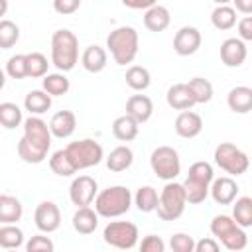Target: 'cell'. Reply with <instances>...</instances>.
Returning <instances> with one entry per match:
<instances>
[{
  "label": "cell",
  "mask_w": 252,
  "mask_h": 252,
  "mask_svg": "<svg viewBox=\"0 0 252 252\" xmlns=\"http://www.w3.org/2000/svg\"><path fill=\"white\" fill-rule=\"evenodd\" d=\"M238 37L242 41H250L252 39V16H244L240 22H238Z\"/></svg>",
  "instance_id": "cell-46"
},
{
  "label": "cell",
  "mask_w": 252,
  "mask_h": 252,
  "mask_svg": "<svg viewBox=\"0 0 252 252\" xmlns=\"http://www.w3.org/2000/svg\"><path fill=\"white\" fill-rule=\"evenodd\" d=\"M41 89L51 96H61L71 89V83L65 77V73H61V71L59 73H47L41 79Z\"/></svg>",
  "instance_id": "cell-29"
},
{
  "label": "cell",
  "mask_w": 252,
  "mask_h": 252,
  "mask_svg": "<svg viewBox=\"0 0 252 252\" xmlns=\"http://www.w3.org/2000/svg\"><path fill=\"white\" fill-rule=\"evenodd\" d=\"M169 246L173 252H193L195 240H193V236H189L185 232H177L169 238Z\"/></svg>",
  "instance_id": "cell-43"
},
{
  "label": "cell",
  "mask_w": 252,
  "mask_h": 252,
  "mask_svg": "<svg viewBox=\"0 0 252 252\" xmlns=\"http://www.w3.org/2000/svg\"><path fill=\"white\" fill-rule=\"evenodd\" d=\"M6 12H8V0H0V20L2 16H6Z\"/></svg>",
  "instance_id": "cell-50"
},
{
  "label": "cell",
  "mask_w": 252,
  "mask_h": 252,
  "mask_svg": "<svg viewBox=\"0 0 252 252\" xmlns=\"http://www.w3.org/2000/svg\"><path fill=\"white\" fill-rule=\"evenodd\" d=\"M124 79H126V85H128L132 91H146V89L152 85V75H150V71H148L146 67H142V65H132V67H128Z\"/></svg>",
  "instance_id": "cell-30"
},
{
  "label": "cell",
  "mask_w": 252,
  "mask_h": 252,
  "mask_svg": "<svg viewBox=\"0 0 252 252\" xmlns=\"http://www.w3.org/2000/svg\"><path fill=\"white\" fill-rule=\"evenodd\" d=\"M138 32L132 26H120L106 37V47L116 65H130L138 55Z\"/></svg>",
  "instance_id": "cell-2"
},
{
  "label": "cell",
  "mask_w": 252,
  "mask_h": 252,
  "mask_svg": "<svg viewBox=\"0 0 252 252\" xmlns=\"http://www.w3.org/2000/svg\"><path fill=\"white\" fill-rule=\"evenodd\" d=\"M79 61V39L71 30H57L51 35V63L67 73Z\"/></svg>",
  "instance_id": "cell-3"
},
{
  "label": "cell",
  "mask_w": 252,
  "mask_h": 252,
  "mask_svg": "<svg viewBox=\"0 0 252 252\" xmlns=\"http://www.w3.org/2000/svg\"><path fill=\"white\" fill-rule=\"evenodd\" d=\"M185 205H187V199L183 193V185L175 183V179H171L165 183V187L158 195L156 211L161 220H177L183 215Z\"/></svg>",
  "instance_id": "cell-7"
},
{
  "label": "cell",
  "mask_w": 252,
  "mask_h": 252,
  "mask_svg": "<svg viewBox=\"0 0 252 252\" xmlns=\"http://www.w3.org/2000/svg\"><path fill=\"white\" fill-rule=\"evenodd\" d=\"M150 165L152 171L163 181H171L181 173L179 154L171 146H158L150 156Z\"/></svg>",
  "instance_id": "cell-9"
},
{
  "label": "cell",
  "mask_w": 252,
  "mask_h": 252,
  "mask_svg": "<svg viewBox=\"0 0 252 252\" xmlns=\"http://www.w3.org/2000/svg\"><path fill=\"white\" fill-rule=\"evenodd\" d=\"M51 148V132L47 122L39 116H30L24 120V136L18 142V156L26 163H41Z\"/></svg>",
  "instance_id": "cell-1"
},
{
  "label": "cell",
  "mask_w": 252,
  "mask_h": 252,
  "mask_svg": "<svg viewBox=\"0 0 252 252\" xmlns=\"http://www.w3.org/2000/svg\"><path fill=\"white\" fill-rule=\"evenodd\" d=\"M122 4L130 10H148L154 4H158V0H122Z\"/></svg>",
  "instance_id": "cell-48"
},
{
  "label": "cell",
  "mask_w": 252,
  "mask_h": 252,
  "mask_svg": "<svg viewBox=\"0 0 252 252\" xmlns=\"http://www.w3.org/2000/svg\"><path fill=\"white\" fill-rule=\"evenodd\" d=\"M20 39V28L12 20H0V49H10Z\"/></svg>",
  "instance_id": "cell-39"
},
{
  "label": "cell",
  "mask_w": 252,
  "mask_h": 252,
  "mask_svg": "<svg viewBox=\"0 0 252 252\" xmlns=\"http://www.w3.org/2000/svg\"><path fill=\"white\" fill-rule=\"evenodd\" d=\"M49 167H51V171H53L55 175H59V177H69V175L77 173L75 167L71 165V161H69L65 150H57V152L51 154V158H49Z\"/></svg>",
  "instance_id": "cell-38"
},
{
  "label": "cell",
  "mask_w": 252,
  "mask_h": 252,
  "mask_svg": "<svg viewBox=\"0 0 252 252\" xmlns=\"http://www.w3.org/2000/svg\"><path fill=\"white\" fill-rule=\"evenodd\" d=\"M201 32L193 26H183L175 32V37H173V51L181 57H187V55H193L199 51L201 47Z\"/></svg>",
  "instance_id": "cell-13"
},
{
  "label": "cell",
  "mask_w": 252,
  "mask_h": 252,
  "mask_svg": "<svg viewBox=\"0 0 252 252\" xmlns=\"http://www.w3.org/2000/svg\"><path fill=\"white\" fill-rule=\"evenodd\" d=\"M6 75L10 79H26L28 77V71H26V53H16L8 59L6 63Z\"/></svg>",
  "instance_id": "cell-41"
},
{
  "label": "cell",
  "mask_w": 252,
  "mask_h": 252,
  "mask_svg": "<svg viewBox=\"0 0 252 252\" xmlns=\"http://www.w3.org/2000/svg\"><path fill=\"white\" fill-rule=\"evenodd\" d=\"M47 57L39 51H32V53H26V71H28V77L32 79H39L43 75H47Z\"/></svg>",
  "instance_id": "cell-34"
},
{
  "label": "cell",
  "mask_w": 252,
  "mask_h": 252,
  "mask_svg": "<svg viewBox=\"0 0 252 252\" xmlns=\"http://www.w3.org/2000/svg\"><path fill=\"white\" fill-rule=\"evenodd\" d=\"M24 108L33 116H39L51 108V94H47L43 89L30 91L24 98Z\"/></svg>",
  "instance_id": "cell-25"
},
{
  "label": "cell",
  "mask_w": 252,
  "mask_h": 252,
  "mask_svg": "<svg viewBox=\"0 0 252 252\" xmlns=\"http://www.w3.org/2000/svg\"><path fill=\"white\" fill-rule=\"evenodd\" d=\"M211 24L220 32L234 28L236 26V10L228 4H217V8L211 12Z\"/></svg>",
  "instance_id": "cell-28"
},
{
  "label": "cell",
  "mask_w": 252,
  "mask_h": 252,
  "mask_svg": "<svg viewBox=\"0 0 252 252\" xmlns=\"http://www.w3.org/2000/svg\"><path fill=\"white\" fill-rule=\"evenodd\" d=\"M132 161H134V152L128 146H118L108 154L106 167L114 173H120V171H126L132 165Z\"/></svg>",
  "instance_id": "cell-27"
},
{
  "label": "cell",
  "mask_w": 252,
  "mask_h": 252,
  "mask_svg": "<svg viewBox=\"0 0 252 252\" xmlns=\"http://www.w3.org/2000/svg\"><path fill=\"white\" fill-rule=\"evenodd\" d=\"M213 158H215V163L228 175H242L250 167V159H248L246 152H242L240 148H236L230 142H220L215 148Z\"/></svg>",
  "instance_id": "cell-8"
},
{
  "label": "cell",
  "mask_w": 252,
  "mask_h": 252,
  "mask_svg": "<svg viewBox=\"0 0 252 252\" xmlns=\"http://www.w3.org/2000/svg\"><path fill=\"white\" fill-rule=\"evenodd\" d=\"M106 51L100 45H89L81 55V63L89 73H100L106 67Z\"/></svg>",
  "instance_id": "cell-24"
},
{
  "label": "cell",
  "mask_w": 252,
  "mask_h": 252,
  "mask_svg": "<svg viewBox=\"0 0 252 252\" xmlns=\"http://www.w3.org/2000/svg\"><path fill=\"white\" fill-rule=\"evenodd\" d=\"M33 222L37 226V230L41 232H55L61 226V211L53 201H41L35 207L33 213Z\"/></svg>",
  "instance_id": "cell-12"
},
{
  "label": "cell",
  "mask_w": 252,
  "mask_h": 252,
  "mask_svg": "<svg viewBox=\"0 0 252 252\" xmlns=\"http://www.w3.org/2000/svg\"><path fill=\"white\" fill-rule=\"evenodd\" d=\"M134 203L138 207V211L142 213H152L156 211V205H158V191L152 187V185H144L136 191L134 195Z\"/></svg>",
  "instance_id": "cell-36"
},
{
  "label": "cell",
  "mask_w": 252,
  "mask_h": 252,
  "mask_svg": "<svg viewBox=\"0 0 252 252\" xmlns=\"http://www.w3.org/2000/svg\"><path fill=\"white\" fill-rule=\"evenodd\" d=\"M246 41H242L240 37H228L220 43V61L226 67H240L246 61Z\"/></svg>",
  "instance_id": "cell-15"
},
{
  "label": "cell",
  "mask_w": 252,
  "mask_h": 252,
  "mask_svg": "<svg viewBox=\"0 0 252 252\" xmlns=\"http://www.w3.org/2000/svg\"><path fill=\"white\" fill-rule=\"evenodd\" d=\"M232 219L242 228L252 226V199L250 197H238L236 199V203L232 205Z\"/></svg>",
  "instance_id": "cell-31"
},
{
  "label": "cell",
  "mask_w": 252,
  "mask_h": 252,
  "mask_svg": "<svg viewBox=\"0 0 252 252\" xmlns=\"http://www.w3.org/2000/svg\"><path fill=\"white\" fill-rule=\"evenodd\" d=\"M98 226V215L94 209H91L89 205L85 207H77L75 215H73V228L79 234H93Z\"/></svg>",
  "instance_id": "cell-21"
},
{
  "label": "cell",
  "mask_w": 252,
  "mask_h": 252,
  "mask_svg": "<svg viewBox=\"0 0 252 252\" xmlns=\"http://www.w3.org/2000/svg\"><path fill=\"white\" fill-rule=\"evenodd\" d=\"M138 132H140V124L128 114H122L112 122V134L120 142H132L138 136Z\"/></svg>",
  "instance_id": "cell-26"
},
{
  "label": "cell",
  "mask_w": 252,
  "mask_h": 252,
  "mask_svg": "<svg viewBox=\"0 0 252 252\" xmlns=\"http://www.w3.org/2000/svg\"><path fill=\"white\" fill-rule=\"evenodd\" d=\"M169 22H171L169 10H167L165 6H161V4H154V6L148 8L146 14H144V26H146V30L156 32V33L163 32V30L169 26Z\"/></svg>",
  "instance_id": "cell-22"
},
{
  "label": "cell",
  "mask_w": 252,
  "mask_h": 252,
  "mask_svg": "<svg viewBox=\"0 0 252 252\" xmlns=\"http://www.w3.org/2000/svg\"><path fill=\"white\" fill-rule=\"evenodd\" d=\"M165 100L167 104L173 108V110H189L193 108L197 102H195V96L189 89L187 83H175L167 89V94H165Z\"/></svg>",
  "instance_id": "cell-17"
},
{
  "label": "cell",
  "mask_w": 252,
  "mask_h": 252,
  "mask_svg": "<svg viewBox=\"0 0 252 252\" xmlns=\"http://www.w3.org/2000/svg\"><path fill=\"white\" fill-rule=\"evenodd\" d=\"M187 85H189V89H191L197 104H205V102H209L213 98V83L209 79H205V77H193V79H189Z\"/></svg>",
  "instance_id": "cell-35"
},
{
  "label": "cell",
  "mask_w": 252,
  "mask_h": 252,
  "mask_svg": "<svg viewBox=\"0 0 252 252\" xmlns=\"http://www.w3.org/2000/svg\"><path fill=\"white\" fill-rule=\"evenodd\" d=\"M63 150H65L71 165L75 167V171H81V169H89L93 165H98L102 161V158H104L102 146L98 142L91 140V138L69 142Z\"/></svg>",
  "instance_id": "cell-6"
},
{
  "label": "cell",
  "mask_w": 252,
  "mask_h": 252,
  "mask_svg": "<svg viewBox=\"0 0 252 252\" xmlns=\"http://www.w3.org/2000/svg\"><path fill=\"white\" fill-rule=\"evenodd\" d=\"M96 189H98V185L91 175H79L69 185V199L77 207L91 205L96 197Z\"/></svg>",
  "instance_id": "cell-11"
},
{
  "label": "cell",
  "mask_w": 252,
  "mask_h": 252,
  "mask_svg": "<svg viewBox=\"0 0 252 252\" xmlns=\"http://www.w3.org/2000/svg\"><path fill=\"white\" fill-rule=\"evenodd\" d=\"M181 185H183L185 199L191 205H199L209 197V185H205V183H199V181H193V179H185Z\"/></svg>",
  "instance_id": "cell-37"
},
{
  "label": "cell",
  "mask_w": 252,
  "mask_h": 252,
  "mask_svg": "<svg viewBox=\"0 0 252 252\" xmlns=\"http://www.w3.org/2000/svg\"><path fill=\"white\" fill-rule=\"evenodd\" d=\"M81 6V0H53V10L61 16L75 14Z\"/></svg>",
  "instance_id": "cell-45"
},
{
  "label": "cell",
  "mask_w": 252,
  "mask_h": 252,
  "mask_svg": "<svg viewBox=\"0 0 252 252\" xmlns=\"http://www.w3.org/2000/svg\"><path fill=\"white\" fill-rule=\"evenodd\" d=\"M230 2H234L236 12H242L244 16L252 14V0H230Z\"/></svg>",
  "instance_id": "cell-49"
},
{
  "label": "cell",
  "mask_w": 252,
  "mask_h": 252,
  "mask_svg": "<svg viewBox=\"0 0 252 252\" xmlns=\"http://www.w3.org/2000/svg\"><path fill=\"white\" fill-rule=\"evenodd\" d=\"M126 114L132 116L138 124H144L152 118L154 114V102L146 94H132L126 100Z\"/></svg>",
  "instance_id": "cell-18"
},
{
  "label": "cell",
  "mask_w": 252,
  "mask_h": 252,
  "mask_svg": "<svg viewBox=\"0 0 252 252\" xmlns=\"http://www.w3.org/2000/svg\"><path fill=\"white\" fill-rule=\"evenodd\" d=\"M213 2H215V4H228L230 0H213Z\"/></svg>",
  "instance_id": "cell-52"
},
{
  "label": "cell",
  "mask_w": 252,
  "mask_h": 252,
  "mask_svg": "<svg viewBox=\"0 0 252 252\" xmlns=\"http://www.w3.org/2000/svg\"><path fill=\"white\" fill-rule=\"evenodd\" d=\"M138 226L128 220H110L102 230L104 242L120 250L134 248L138 244Z\"/></svg>",
  "instance_id": "cell-10"
},
{
  "label": "cell",
  "mask_w": 252,
  "mask_h": 252,
  "mask_svg": "<svg viewBox=\"0 0 252 252\" xmlns=\"http://www.w3.org/2000/svg\"><path fill=\"white\" fill-rule=\"evenodd\" d=\"M173 128H175L177 136L191 140V138H197L203 132V118L197 112H193L191 108L189 110H181L177 114V118H175Z\"/></svg>",
  "instance_id": "cell-16"
},
{
  "label": "cell",
  "mask_w": 252,
  "mask_h": 252,
  "mask_svg": "<svg viewBox=\"0 0 252 252\" xmlns=\"http://www.w3.org/2000/svg\"><path fill=\"white\" fill-rule=\"evenodd\" d=\"M53 248H55L53 240L49 236H43V234H35L26 242L28 252H53Z\"/></svg>",
  "instance_id": "cell-42"
},
{
  "label": "cell",
  "mask_w": 252,
  "mask_h": 252,
  "mask_svg": "<svg viewBox=\"0 0 252 252\" xmlns=\"http://www.w3.org/2000/svg\"><path fill=\"white\" fill-rule=\"evenodd\" d=\"M130 207H132V193L124 185L106 187L94 197V211L98 217H104V219H116L128 213Z\"/></svg>",
  "instance_id": "cell-4"
},
{
  "label": "cell",
  "mask_w": 252,
  "mask_h": 252,
  "mask_svg": "<svg viewBox=\"0 0 252 252\" xmlns=\"http://www.w3.org/2000/svg\"><path fill=\"white\" fill-rule=\"evenodd\" d=\"M140 250L142 252H163L165 250V242L156 234H148V236L142 238Z\"/></svg>",
  "instance_id": "cell-44"
},
{
  "label": "cell",
  "mask_w": 252,
  "mask_h": 252,
  "mask_svg": "<svg viewBox=\"0 0 252 252\" xmlns=\"http://www.w3.org/2000/svg\"><path fill=\"white\" fill-rule=\"evenodd\" d=\"M211 232L219 240V244H222L226 250H232V252L244 250L248 244L246 230L242 226H238L234 222V219L228 215H217L211 220Z\"/></svg>",
  "instance_id": "cell-5"
},
{
  "label": "cell",
  "mask_w": 252,
  "mask_h": 252,
  "mask_svg": "<svg viewBox=\"0 0 252 252\" xmlns=\"http://www.w3.org/2000/svg\"><path fill=\"white\" fill-rule=\"evenodd\" d=\"M219 248H220L219 240H215V238H201V240L195 242L193 252H219Z\"/></svg>",
  "instance_id": "cell-47"
},
{
  "label": "cell",
  "mask_w": 252,
  "mask_h": 252,
  "mask_svg": "<svg viewBox=\"0 0 252 252\" xmlns=\"http://www.w3.org/2000/svg\"><path fill=\"white\" fill-rule=\"evenodd\" d=\"M24 122L22 108L14 102H0V124L6 130H14Z\"/></svg>",
  "instance_id": "cell-33"
},
{
  "label": "cell",
  "mask_w": 252,
  "mask_h": 252,
  "mask_svg": "<svg viewBox=\"0 0 252 252\" xmlns=\"http://www.w3.org/2000/svg\"><path fill=\"white\" fill-rule=\"evenodd\" d=\"M4 85H6V71L0 69V91L4 89Z\"/></svg>",
  "instance_id": "cell-51"
},
{
  "label": "cell",
  "mask_w": 252,
  "mask_h": 252,
  "mask_svg": "<svg viewBox=\"0 0 252 252\" xmlns=\"http://www.w3.org/2000/svg\"><path fill=\"white\" fill-rule=\"evenodd\" d=\"M24 207L12 195H0V224H14L22 219Z\"/></svg>",
  "instance_id": "cell-23"
},
{
  "label": "cell",
  "mask_w": 252,
  "mask_h": 252,
  "mask_svg": "<svg viewBox=\"0 0 252 252\" xmlns=\"http://www.w3.org/2000/svg\"><path fill=\"white\" fill-rule=\"evenodd\" d=\"M47 126H49L51 136L63 140V138H69L75 132V128H77V116L71 110H59V112H55L51 116V120H49Z\"/></svg>",
  "instance_id": "cell-19"
},
{
  "label": "cell",
  "mask_w": 252,
  "mask_h": 252,
  "mask_svg": "<svg viewBox=\"0 0 252 252\" xmlns=\"http://www.w3.org/2000/svg\"><path fill=\"white\" fill-rule=\"evenodd\" d=\"M209 195L213 197V201L217 205H230L238 195V185L228 175H222L217 179L213 177V181L209 185Z\"/></svg>",
  "instance_id": "cell-14"
},
{
  "label": "cell",
  "mask_w": 252,
  "mask_h": 252,
  "mask_svg": "<svg viewBox=\"0 0 252 252\" xmlns=\"http://www.w3.org/2000/svg\"><path fill=\"white\" fill-rule=\"evenodd\" d=\"M226 104L236 114H248L252 110V89L250 87H234L226 94Z\"/></svg>",
  "instance_id": "cell-20"
},
{
  "label": "cell",
  "mask_w": 252,
  "mask_h": 252,
  "mask_svg": "<svg viewBox=\"0 0 252 252\" xmlns=\"http://www.w3.org/2000/svg\"><path fill=\"white\" fill-rule=\"evenodd\" d=\"M24 246V232L20 226L14 224H2L0 226V248L4 250H14Z\"/></svg>",
  "instance_id": "cell-32"
},
{
  "label": "cell",
  "mask_w": 252,
  "mask_h": 252,
  "mask_svg": "<svg viewBox=\"0 0 252 252\" xmlns=\"http://www.w3.org/2000/svg\"><path fill=\"white\" fill-rule=\"evenodd\" d=\"M213 177H215V171H213V165L209 161H195L187 173V179H193V181H199L205 185H211Z\"/></svg>",
  "instance_id": "cell-40"
}]
</instances>
